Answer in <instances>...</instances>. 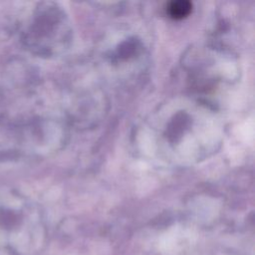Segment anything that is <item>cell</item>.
Instances as JSON below:
<instances>
[{"mask_svg": "<svg viewBox=\"0 0 255 255\" xmlns=\"http://www.w3.org/2000/svg\"><path fill=\"white\" fill-rule=\"evenodd\" d=\"M192 5L188 1H173L167 6V13L173 19H182L191 12Z\"/></svg>", "mask_w": 255, "mask_h": 255, "instance_id": "cell-2", "label": "cell"}, {"mask_svg": "<svg viewBox=\"0 0 255 255\" xmlns=\"http://www.w3.org/2000/svg\"><path fill=\"white\" fill-rule=\"evenodd\" d=\"M63 19L58 10L49 4H40L28 17L21 29L23 43L38 54L48 55L62 40Z\"/></svg>", "mask_w": 255, "mask_h": 255, "instance_id": "cell-1", "label": "cell"}]
</instances>
